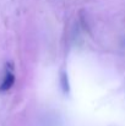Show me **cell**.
<instances>
[{
	"mask_svg": "<svg viewBox=\"0 0 125 126\" xmlns=\"http://www.w3.org/2000/svg\"><path fill=\"white\" fill-rule=\"evenodd\" d=\"M61 87L64 89V92H69V81H68V75L64 72L61 74Z\"/></svg>",
	"mask_w": 125,
	"mask_h": 126,
	"instance_id": "cell-2",
	"label": "cell"
},
{
	"mask_svg": "<svg viewBox=\"0 0 125 126\" xmlns=\"http://www.w3.org/2000/svg\"><path fill=\"white\" fill-rule=\"evenodd\" d=\"M15 83V75L12 74L11 71V67H9V71L6 72L2 82L0 84V92H5V91H9Z\"/></svg>",
	"mask_w": 125,
	"mask_h": 126,
	"instance_id": "cell-1",
	"label": "cell"
}]
</instances>
